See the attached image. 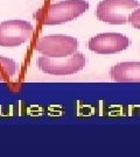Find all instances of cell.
<instances>
[{
	"instance_id": "cell-1",
	"label": "cell",
	"mask_w": 140,
	"mask_h": 157,
	"mask_svg": "<svg viewBox=\"0 0 140 157\" xmlns=\"http://www.w3.org/2000/svg\"><path fill=\"white\" fill-rule=\"evenodd\" d=\"M89 6V2L85 0H64L39 9L35 16L43 26L61 24L84 14Z\"/></svg>"
},
{
	"instance_id": "cell-2",
	"label": "cell",
	"mask_w": 140,
	"mask_h": 157,
	"mask_svg": "<svg viewBox=\"0 0 140 157\" xmlns=\"http://www.w3.org/2000/svg\"><path fill=\"white\" fill-rule=\"evenodd\" d=\"M140 6L137 0H103L97 5L96 16L110 24H124L136 8Z\"/></svg>"
},
{
	"instance_id": "cell-3",
	"label": "cell",
	"mask_w": 140,
	"mask_h": 157,
	"mask_svg": "<svg viewBox=\"0 0 140 157\" xmlns=\"http://www.w3.org/2000/svg\"><path fill=\"white\" fill-rule=\"evenodd\" d=\"M86 63L85 56L82 52H74L70 56L50 58V57H39L37 58V68L44 73L52 76H67L72 74L84 69Z\"/></svg>"
},
{
	"instance_id": "cell-4",
	"label": "cell",
	"mask_w": 140,
	"mask_h": 157,
	"mask_svg": "<svg viewBox=\"0 0 140 157\" xmlns=\"http://www.w3.org/2000/svg\"><path fill=\"white\" fill-rule=\"evenodd\" d=\"M78 41L77 39L68 35H47L42 36L35 43V49L41 52L43 56L50 58L70 56L77 51Z\"/></svg>"
},
{
	"instance_id": "cell-5",
	"label": "cell",
	"mask_w": 140,
	"mask_h": 157,
	"mask_svg": "<svg viewBox=\"0 0 140 157\" xmlns=\"http://www.w3.org/2000/svg\"><path fill=\"white\" fill-rule=\"evenodd\" d=\"M33 26L25 20H7L0 23V47L13 48L27 42L33 35Z\"/></svg>"
},
{
	"instance_id": "cell-6",
	"label": "cell",
	"mask_w": 140,
	"mask_h": 157,
	"mask_svg": "<svg viewBox=\"0 0 140 157\" xmlns=\"http://www.w3.org/2000/svg\"><path fill=\"white\" fill-rule=\"evenodd\" d=\"M130 39L119 33H103L94 36L89 40L87 47L96 54L110 55L117 54L129 48Z\"/></svg>"
},
{
	"instance_id": "cell-7",
	"label": "cell",
	"mask_w": 140,
	"mask_h": 157,
	"mask_svg": "<svg viewBox=\"0 0 140 157\" xmlns=\"http://www.w3.org/2000/svg\"><path fill=\"white\" fill-rule=\"evenodd\" d=\"M110 76L118 83H140V62H121L110 69Z\"/></svg>"
},
{
	"instance_id": "cell-8",
	"label": "cell",
	"mask_w": 140,
	"mask_h": 157,
	"mask_svg": "<svg viewBox=\"0 0 140 157\" xmlns=\"http://www.w3.org/2000/svg\"><path fill=\"white\" fill-rule=\"evenodd\" d=\"M18 64L13 59L0 56V81H7L15 76Z\"/></svg>"
},
{
	"instance_id": "cell-9",
	"label": "cell",
	"mask_w": 140,
	"mask_h": 157,
	"mask_svg": "<svg viewBox=\"0 0 140 157\" xmlns=\"http://www.w3.org/2000/svg\"><path fill=\"white\" fill-rule=\"evenodd\" d=\"M129 22L136 29H140V7L136 8L129 17Z\"/></svg>"
}]
</instances>
